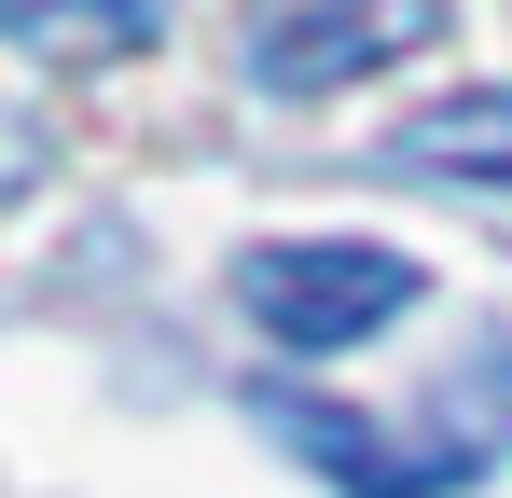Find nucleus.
Here are the masks:
<instances>
[{
  "instance_id": "obj_1",
  "label": "nucleus",
  "mask_w": 512,
  "mask_h": 498,
  "mask_svg": "<svg viewBox=\"0 0 512 498\" xmlns=\"http://www.w3.org/2000/svg\"><path fill=\"white\" fill-rule=\"evenodd\" d=\"M416 263L374 236H277V249H236V319L291 360H333V346H374L388 319H416Z\"/></svg>"
},
{
  "instance_id": "obj_4",
  "label": "nucleus",
  "mask_w": 512,
  "mask_h": 498,
  "mask_svg": "<svg viewBox=\"0 0 512 498\" xmlns=\"http://www.w3.org/2000/svg\"><path fill=\"white\" fill-rule=\"evenodd\" d=\"M0 28L28 56H139L167 28V0H0Z\"/></svg>"
},
{
  "instance_id": "obj_2",
  "label": "nucleus",
  "mask_w": 512,
  "mask_h": 498,
  "mask_svg": "<svg viewBox=\"0 0 512 498\" xmlns=\"http://www.w3.org/2000/svg\"><path fill=\"white\" fill-rule=\"evenodd\" d=\"M443 0H250V83L263 97H333V83L429 56Z\"/></svg>"
},
{
  "instance_id": "obj_3",
  "label": "nucleus",
  "mask_w": 512,
  "mask_h": 498,
  "mask_svg": "<svg viewBox=\"0 0 512 498\" xmlns=\"http://www.w3.org/2000/svg\"><path fill=\"white\" fill-rule=\"evenodd\" d=\"M388 166L416 180H499L512 194V83H471V97H429L388 125Z\"/></svg>"
}]
</instances>
